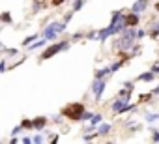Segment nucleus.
<instances>
[{"label": "nucleus", "instance_id": "nucleus-1", "mask_svg": "<svg viewBox=\"0 0 159 144\" xmlns=\"http://www.w3.org/2000/svg\"><path fill=\"white\" fill-rule=\"evenodd\" d=\"M84 105L83 103H69L67 107L62 109V116L67 118V120H73V122H79L83 118V112H84Z\"/></svg>", "mask_w": 159, "mask_h": 144}, {"label": "nucleus", "instance_id": "nucleus-2", "mask_svg": "<svg viewBox=\"0 0 159 144\" xmlns=\"http://www.w3.org/2000/svg\"><path fill=\"white\" fill-rule=\"evenodd\" d=\"M66 26H67V25H66L64 21H62V23H54V21H52V23H49V25L43 28V38H47L49 41H51V39H56L58 34H64V32H66Z\"/></svg>", "mask_w": 159, "mask_h": 144}, {"label": "nucleus", "instance_id": "nucleus-3", "mask_svg": "<svg viewBox=\"0 0 159 144\" xmlns=\"http://www.w3.org/2000/svg\"><path fill=\"white\" fill-rule=\"evenodd\" d=\"M66 49H69V41H58V43H54V45H49V47L41 52L39 60H49L51 56H54V54H58V52H62V51H66Z\"/></svg>", "mask_w": 159, "mask_h": 144}, {"label": "nucleus", "instance_id": "nucleus-4", "mask_svg": "<svg viewBox=\"0 0 159 144\" xmlns=\"http://www.w3.org/2000/svg\"><path fill=\"white\" fill-rule=\"evenodd\" d=\"M105 86H107V81L105 79H94V84H92V94H94V99L99 101L103 92H105Z\"/></svg>", "mask_w": 159, "mask_h": 144}, {"label": "nucleus", "instance_id": "nucleus-5", "mask_svg": "<svg viewBox=\"0 0 159 144\" xmlns=\"http://www.w3.org/2000/svg\"><path fill=\"white\" fill-rule=\"evenodd\" d=\"M139 21H140V15L139 13H129V15H124V23H125V26L129 28V26H137L139 25Z\"/></svg>", "mask_w": 159, "mask_h": 144}, {"label": "nucleus", "instance_id": "nucleus-6", "mask_svg": "<svg viewBox=\"0 0 159 144\" xmlns=\"http://www.w3.org/2000/svg\"><path fill=\"white\" fill-rule=\"evenodd\" d=\"M148 4H150L148 0H137V2H135V4L131 6V11H133V13H139V15H140L142 11H146Z\"/></svg>", "mask_w": 159, "mask_h": 144}, {"label": "nucleus", "instance_id": "nucleus-7", "mask_svg": "<svg viewBox=\"0 0 159 144\" xmlns=\"http://www.w3.org/2000/svg\"><path fill=\"white\" fill-rule=\"evenodd\" d=\"M45 125H47V118L45 116H39V118L32 120V129H36V131H41Z\"/></svg>", "mask_w": 159, "mask_h": 144}, {"label": "nucleus", "instance_id": "nucleus-8", "mask_svg": "<svg viewBox=\"0 0 159 144\" xmlns=\"http://www.w3.org/2000/svg\"><path fill=\"white\" fill-rule=\"evenodd\" d=\"M155 79V73L150 69V71H146V73H140L139 77H137V81H142V83H150V81H153Z\"/></svg>", "mask_w": 159, "mask_h": 144}, {"label": "nucleus", "instance_id": "nucleus-9", "mask_svg": "<svg viewBox=\"0 0 159 144\" xmlns=\"http://www.w3.org/2000/svg\"><path fill=\"white\" fill-rule=\"evenodd\" d=\"M47 41H49L47 38H41V39L38 38V39H36V43L28 45V51H36V49H41V47H45V45H47Z\"/></svg>", "mask_w": 159, "mask_h": 144}, {"label": "nucleus", "instance_id": "nucleus-10", "mask_svg": "<svg viewBox=\"0 0 159 144\" xmlns=\"http://www.w3.org/2000/svg\"><path fill=\"white\" fill-rule=\"evenodd\" d=\"M111 127H112L111 124H103V122H101V124L98 125V135H99V137H105V135H109V133H111Z\"/></svg>", "mask_w": 159, "mask_h": 144}, {"label": "nucleus", "instance_id": "nucleus-11", "mask_svg": "<svg viewBox=\"0 0 159 144\" xmlns=\"http://www.w3.org/2000/svg\"><path fill=\"white\" fill-rule=\"evenodd\" d=\"M109 73H112V71H111V65H109V67H101V69H98L96 73H94V79H105Z\"/></svg>", "mask_w": 159, "mask_h": 144}, {"label": "nucleus", "instance_id": "nucleus-12", "mask_svg": "<svg viewBox=\"0 0 159 144\" xmlns=\"http://www.w3.org/2000/svg\"><path fill=\"white\" fill-rule=\"evenodd\" d=\"M101 122H103V114H94V116L90 118V129L98 127V125H99Z\"/></svg>", "mask_w": 159, "mask_h": 144}, {"label": "nucleus", "instance_id": "nucleus-13", "mask_svg": "<svg viewBox=\"0 0 159 144\" xmlns=\"http://www.w3.org/2000/svg\"><path fill=\"white\" fill-rule=\"evenodd\" d=\"M0 23H4V25H11V23H13V19H11L10 11H4L2 15H0Z\"/></svg>", "mask_w": 159, "mask_h": 144}, {"label": "nucleus", "instance_id": "nucleus-14", "mask_svg": "<svg viewBox=\"0 0 159 144\" xmlns=\"http://www.w3.org/2000/svg\"><path fill=\"white\" fill-rule=\"evenodd\" d=\"M120 21H124V13H122V11H114V13H112V19H111V25H116V23H120Z\"/></svg>", "mask_w": 159, "mask_h": 144}, {"label": "nucleus", "instance_id": "nucleus-15", "mask_svg": "<svg viewBox=\"0 0 159 144\" xmlns=\"http://www.w3.org/2000/svg\"><path fill=\"white\" fill-rule=\"evenodd\" d=\"M38 38H39V34H32V36H28V38L23 41V45H25V47H28V45H30V43H34Z\"/></svg>", "mask_w": 159, "mask_h": 144}, {"label": "nucleus", "instance_id": "nucleus-16", "mask_svg": "<svg viewBox=\"0 0 159 144\" xmlns=\"http://www.w3.org/2000/svg\"><path fill=\"white\" fill-rule=\"evenodd\" d=\"M144 120H146L148 124H153V122H159V114H146V116H144Z\"/></svg>", "mask_w": 159, "mask_h": 144}, {"label": "nucleus", "instance_id": "nucleus-17", "mask_svg": "<svg viewBox=\"0 0 159 144\" xmlns=\"http://www.w3.org/2000/svg\"><path fill=\"white\" fill-rule=\"evenodd\" d=\"M150 38H152V39H155V41L159 39V25H155V26H153V30L150 32Z\"/></svg>", "mask_w": 159, "mask_h": 144}, {"label": "nucleus", "instance_id": "nucleus-18", "mask_svg": "<svg viewBox=\"0 0 159 144\" xmlns=\"http://www.w3.org/2000/svg\"><path fill=\"white\" fill-rule=\"evenodd\" d=\"M84 6V0H73V11H79Z\"/></svg>", "mask_w": 159, "mask_h": 144}, {"label": "nucleus", "instance_id": "nucleus-19", "mask_svg": "<svg viewBox=\"0 0 159 144\" xmlns=\"http://www.w3.org/2000/svg\"><path fill=\"white\" fill-rule=\"evenodd\" d=\"M124 64H125L124 60H118V62H114V64L111 65V71H112V73H114V71H118V69H120V67H122Z\"/></svg>", "mask_w": 159, "mask_h": 144}, {"label": "nucleus", "instance_id": "nucleus-20", "mask_svg": "<svg viewBox=\"0 0 159 144\" xmlns=\"http://www.w3.org/2000/svg\"><path fill=\"white\" fill-rule=\"evenodd\" d=\"M92 116H94V112H92V110H84L81 120H86V122H90V118H92Z\"/></svg>", "mask_w": 159, "mask_h": 144}, {"label": "nucleus", "instance_id": "nucleus-21", "mask_svg": "<svg viewBox=\"0 0 159 144\" xmlns=\"http://www.w3.org/2000/svg\"><path fill=\"white\" fill-rule=\"evenodd\" d=\"M21 125H23V129H32V120H23Z\"/></svg>", "mask_w": 159, "mask_h": 144}, {"label": "nucleus", "instance_id": "nucleus-22", "mask_svg": "<svg viewBox=\"0 0 159 144\" xmlns=\"http://www.w3.org/2000/svg\"><path fill=\"white\" fill-rule=\"evenodd\" d=\"M6 58H2V60H0V73H6Z\"/></svg>", "mask_w": 159, "mask_h": 144}, {"label": "nucleus", "instance_id": "nucleus-23", "mask_svg": "<svg viewBox=\"0 0 159 144\" xmlns=\"http://www.w3.org/2000/svg\"><path fill=\"white\" fill-rule=\"evenodd\" d=\"M73 13H75V11H67V13H66V17H64V23H66V25L73 19Z\"/></svg>", "mask_w": 159, "mask_h": 144}, {"label": "nucleus", "instance_id": "nucleus-24", "mask_svg": "<svg viewBox=\"0 0 159 144\" xmlns=\"http://www.w3.org/2000/svg\"><path fill=\"white\" fill-rule=\"evenodd\" d=\"M21 129H23V125H17V127H13V129H11V137H17V135L21 133Z\"/></svg>", "mask_w": 159, "mask_h": 144}, {"label": "nucleus", "instance_id": "nucleus-25", "mask_svg": "<svg viewBox=\"0 0 159 144\" xmlns=\"http://www.w3.org/2000/svg\"><path fill=\"white\" fill-rule=\"evenodd\" d=\"M96 38H99V32H98V30H92V32L88 34V39H96Z\"/></svg>", "mask_w": 159, "mask_h": 144}, {"label": "nucleus", "instance_id": "nucleus-26", "mask_svg": "<svg viewBox=\"0 0 159 144\" xmlns=\"http://www.w3.org/2000/svg\"><path fill=\"white\" fill-rule=\"evenodd\" d=\"M124 88H127L129 92H133L135 90V83H124Z\"/></svg>", "mask_w": 159, "mask_h": 144}, {"label": "nucleus", "instance_id": "nucleus-27", "mask_svg": "<svg viewBox=\"0 0 159 144\" xmlns=\"http://www.w3.org/2000/svg\"><path fill=\"white\" fill-rule=\"evenodd\" d=\"M152 133H153V135H152V140H153V142H159V131H157V129H153Z\"/></svg>", "mask_w": 159, "mask_h": 144}, {"label": "nucleus", "instance_id": "nucleus-28", "mask_svg": "<svg viewBox=\"0 0 159 144\" xmlns=\"http://www.w3.org/2000/svg\"><path fill=\"white\" fill-rule=\"evenodd\" d=\"M32 142H36V144H38V142H43V135H36V137L32 138Z\"/></svg>", "mask_w": 159, "mask_h": 144}, {"label": "nucleus", "instance_id": "nucleus-29", "mask_svg": "<svg viewBox=\"0 0 159 144\" xmlns=\"http://www.w3.org/2000/svg\"><path fill=\"white\" fill-rule=\"evenodd\" d=\"M64 2H66V0H52V2H51V4H52V6L56 8V6H62Z\"/></svg>", "mask_w": 159, "mask_h": 144}, {"label": "nucleus", "instance_id": "nucleus-30", "mask_svg": "<svg viewBox=\"0 0 159 144\" xmlns=\"http://www.w3.org/2000/svg\"><path fill=\"white\" fill-rule=\"evenodd\" d=\"M4 51H6L10 56H15V54H17V49H4Z\"/></svg>", "mask_w": 159, "mask_h": 144}, {"label": "nucleus", "instance_id": "nucleus-31", "mask_svg": "<svg viewBox=\"0 0 159 144\" xmlns=\"http://www.w3.org/2000/svg\"><path fill=\"white\" fill-rule=\"evenodd\" d=\"M83 36H84V32H75V34H73V39H81Z\"/></svg>", "mask_w": 159, "mask_h": 144}, {"label": "nucleus", "instance_id": "nucleus-32", "mask_svg": "<svg viewBox=\"0 0 159 144\" xmlns=\"http://www.w3.org/2000/svg\"><path fill=\"white\" fill-rule=\"evenodd\" d=\"M152 71H153L155 75H159V64H153V65H152Z\"/></svg>", "mask_w": 159, "mask_h": 144}, {"label": "nucleus", "instance_id": "nucleus-33", "mask_svg": "<svg viewBox=\"0 0 159 144\" xmlns=\"http://www.w3.org/2000/svg\"><path fill=\"white\" fill-rule=\"evenodd\" d=\"M21 142H23V144H30V142H32V138H30V137H23V138H21Z\"/></svg>", "mask_w": 159, "mask_h": 144}, {"label": "nucleus", "instance_id": "nucleus-34", "mask_svg": "<svg viewBox=\"0 0 159 144\" xmlns=\"http://www.w3.org/2000/svg\"><path fill=\"white\" fill-rule=\"evenodd\" d=\"M152 97V94H146V96H140V101H148Z\"/></svg>", "mask_w": 159, "mask_h": 144}, {"label": "nucleus", "instance_id": "nucleus-35", "mask_svg": "<svg viewBox=\"0 0 159 144\" xmlns=\"http://www.w3.org/2000/svg\"><path fill=\"white\" fill-rule=\"evenodd\" d=\"M144 34H146L144 30H137V38H144Z\"/></svg>", "mask_w": 159, "mask_h": 144}, {"label": "nucleus", "instance_id": "nucleus-36", "mask_svg": "<svg viewBox=\"0 0 159 144\" xmlns=\"http://www.w3.org/2000/svg\"><path fill=\"white\" fill-rule=\"evenodd\" d=\"M152 96H159V86H155V88L152 90Z\"/></svg>", "mask_w": 159, "mask_h": 144}, {"label": "nucleus", "instance_id": "nucleus-37", "mask_svg": "<svg viewBox=\"0 0 159 144\" xmlns=\"http://www.w3.org/2000/svg\"><path fill=\"white\" fill-rule=\"evenodd\" d=\"M155 11H159V2H155Z\"/></svg>", "mask_w": 159, "mask_h": 144}]
</instances>
